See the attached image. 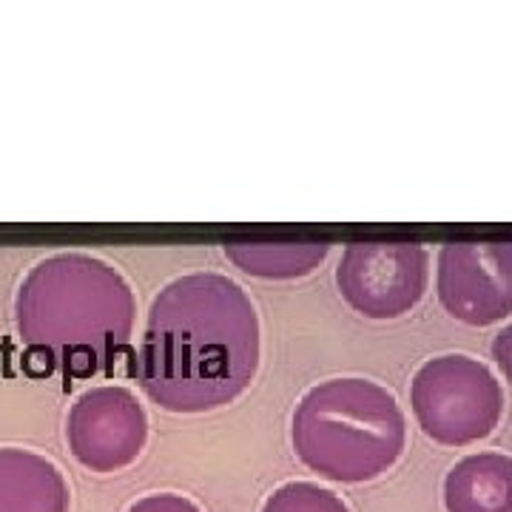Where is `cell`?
<instances>
[{
  "mask_svg": "<svg viewBox=\"0 0 512 512\" xmlns=\"http://www.w3.org/2000/svg\"><path fill=\"white\" fill-rule=\"evenodd\" d=\"M262 362L254 299L231 276L197 271L154 296L137 350V382L165 413L200 416L234 404Z\"/></svg>",
  "mask_w": 512,
  "mask_h": 512,
  "instance_id": "6da1fadb",
  "label": "cell"
},
{
  "mask_svg": "<svg viewBox=\"0 0 512 512\" xmlns=\"http://www.w3.org/2000/svg\"><path fill=\"white\" fill-rule=\"evenodd\" d=\"M137 296L111 262L80 251L35 262L15 293V330L46 373L94 376L120 356Z\"/></svg>",
  "mask_w": 512,
  "mask_h": 512,
  "instance_id": "7a4b0ae2",
  "label": "cell"
},
{
  "mask_svg": "<svg viewBox=\"0 0 512 512\" xmlns=\"http://www.w3.org/2000/svg\"><path fill=\"white\" fill-rule=\"evenodd\" d=\"M291 444L319 478L367 484L404 456L407 416L399 399L373 379H325L308 387L293 407Z\"/></svg>",
  "mask_w": 512,
  "mask_h": 512,
  "instance_id": "3957f363",
  "label": "cell"
},
{
  "mask_svg": "<svg viewBox=\"0 0 512 512\" xmlns=\"http://www.w3.org/2000/svg\"><path fill=\"white\" fill-rule=\"evenodd\" d=\"M410 410L430 441L470 447L490 439L504 419V387L476 356L441 353L413 373Z\"/></svg>",
  "mask_w": 512,
  "mask_h": 512,
  "instance_id": "277c9868",
  "label": "cell"
},
{
  "mask_svg": "<svg viewBox=\"0 0 512 512\" xmlns=\"http://www.w3.org/2000/svg\"><path fill=\"white\" fill-rule=\"evenodd\" d=\"M430 285V251L416 239H356L336 265V288L365 319H402Z\"/></svg>",
  "mask_w": 512,
  "mask_h": 512,
  "instance_id": "5b68a950",
  "label": "cell"
},
{
  "mask_svg": "<svg viewBox=\"0 0 512 512\" xmlns=\"http://www.w3.org/2000/svg\"><path fill=\"white\" fill-rule=\"evenodd\" d=\"M436 296L461 325L490 328L512 316V239H450L436 256Z\"/></svg>",
  "mask_w": 512,
  "mask_h": 512,
  "instance_id": "8992f818",
  "label": "cell"
},
{
  "mask_svg": "<svg viewBox=\"0 0 512 512\" xmlns=\"http://www.w3.org/2000/svg\"><path fill=\"white\" fill-rule=\"evenodd\" d=\"M66 444L80 467L97 476L120 473L146 450V407L123 384H94L69 407Z\"/></svg>",
  "mask_w": 512,
  "mask_h": 512,
  "instance_id": "52a82bcc",
  "label": "cell"
},
{
  "mask_svg": "<svg viewBox=\"0 0 512 512\" xmlns=\"http://www.w3.org/2000/svg\"><path fill=\"white\" fill-rule=\"evenodd\" d=\"M72 490L52 458L0 447V512H69Z\"/></svg>",
  "mask_w": 512,
  "mask_h": 512,
  "instance_id": "ba28073f",
  "label": "cell"
},
{
  "mask_svg": "<svg viewBox=\"0 0 512 512\" xmlns=\"http://www.w3.org/2000/svg\"><path fill=\"white\" fill-rule=\"evenodd\" d=\"M222 254L242 274L268 282H291L316 274L330 256L328 239L316 237H231Z\"/></svg>",
  "mask_w": 512,
  "mask_h": 512,
  "instance_id": "9c48e42d",
  "label": "cell"
},
{
  "mask_svg": "<svg viewBox=\"0 0 512 512\" xmlns=\"http://www.w3.org/2000/svg\"><path fill=\"white\" fill-rule=\"evenodd\" d=\"M441 498L447 512H512V456L481 450L458 458L444 476Z\"/></svg>",
  "mask_w": 512,
  "mask_h": 512,
  "instance_id": "30bf717a",
  "label": "cell"
},
{
  "mask_svg": "<svg viewBox=\"0 0 512 512\" xmlns=\"http://www.w3.org/2000/svg\"><path fill=\"white\" fill-rule=\"evenodd\" d=\"M259 512H350L348 501L313 481H288L265 498Z\"/></svg>",
  "mask_w": 512,
  "mask_h": 512,
  "instance_id": "8fae6325",
  "label": "cell"
},
{
  "mask_svg": "<svg viewBox=\"0 0 512 512\" xmlns=\"http://www.w3.org/2000/svg\"><path fill=\"white\" fill-rule=\"evenodd\" d=\"M126 512H202L188 495L180 493H151L137 498Z\"/></svg>",
  "mask_w": 512,
  "mask_h": 512,
  "instance_id": "7c38bea8",
  "label": "cell"
},
{
  "mask_svg": "<svg viewBox=\"0 0 512 512\" xmlns=\"http://www.w3.org/2000/svg\"><path fill=\"white\" fill-rule=\"evenodd\" d=\"M490 353H493V362L501 370L504 382L512 387V319L493 336Z\"/></svg>",
  "mask_w": 512,
  "mask_h": 512,
  "instance_id": "4fadbf2b",
  "label": "cell"
}]
</instances>
